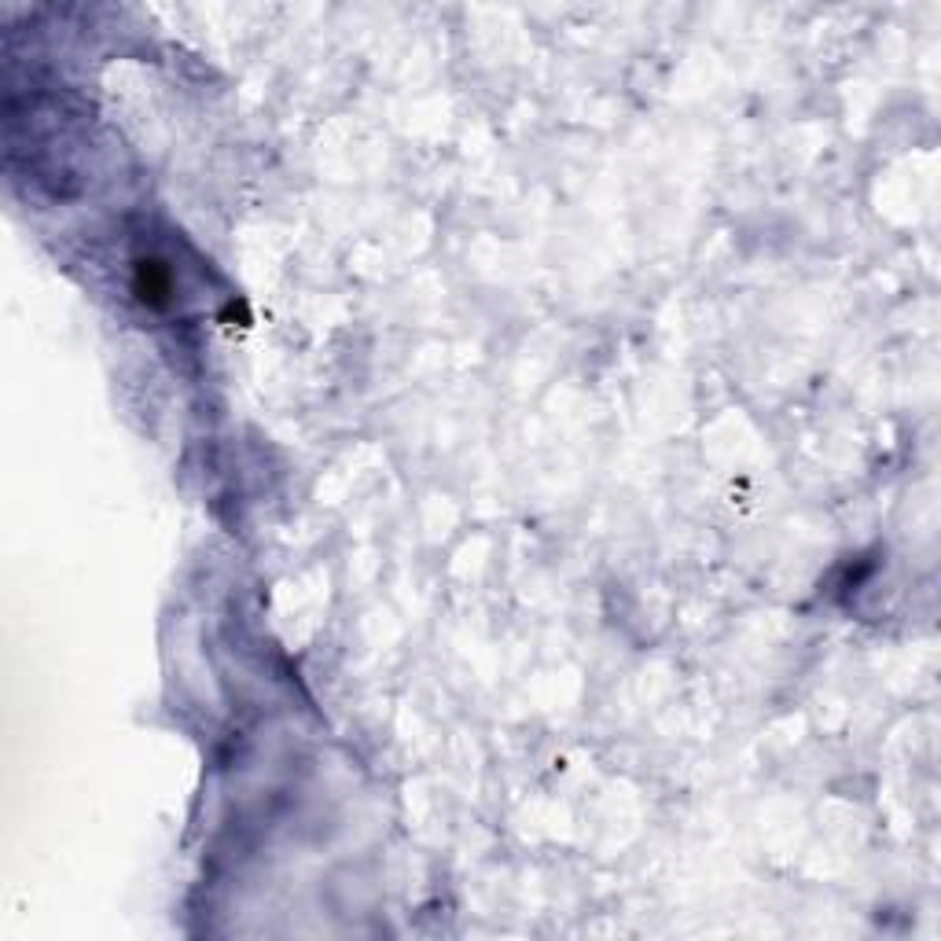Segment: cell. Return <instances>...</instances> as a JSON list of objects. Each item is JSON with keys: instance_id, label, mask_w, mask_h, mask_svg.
I'll list each match as a JSON object with an SVG mask.
<instances>
[{"instance_id": "6da1fadb", "label": "cell", "mask_w": 941, "mask_h": 941, "mask_svg": "<svg viewBox=\"0 0 941 941\" xmlns=\"http://www.w3.org/2000/svg\"><path fill=\"white\" fill-rule=\"evenodd\" d=\"M137 295L148 306H162L170 295V273L162 269V261H140L137 265Z\"/></svg>"}]
</instances>
